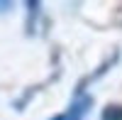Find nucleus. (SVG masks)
I'll return each instance as SVG.
<instances>
[{
	"mask_svg": "<svg viewBox=\"0 0 122 120\" xmlns=\"http://www.w3.org/2000/svg\"><path fill=\"white\" fill-rule=\"evenodd\" d=\"M90 103H93V98H90V96H81V93H76V101L71 103L68 110H66L64 115H59V118H51V120H81V118L88 113Z\"/></svg>",
	"mask_w": 122,
	"mask_h": 120,
	"instance_id": "obj_1",
	"label": "nucleus"
},
{
	"mask_svg": "<svg viewBox=\"0 0 122 120\" xmlns=\"http://www.w3.org/2000/svg\"><path fill=\"white\" fill-rule=\"evenodd\" d=\"M103 120H122V105H107L103 110Z\"/></svg>",
	"mask_w": 122,
	"mask_h": 120,
	"instance_id": "obj_2",
	"label": "nucleus"
},
{
	"mask_svg": "<svg viewBox=\"0 0 122 120\" xmlns=\"http://www.w3.org/2000/svg\"><path fill=\"white\" fill-rule=\"evenodd\" d=\"M12 7V3H0V12H5V10Z\"/></svg>",
	"mask_w": 122,
	"mask_h": 120,
	"instance_id": "obj_3",
	"label": "nucleus"
}]
</instances>
